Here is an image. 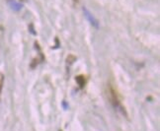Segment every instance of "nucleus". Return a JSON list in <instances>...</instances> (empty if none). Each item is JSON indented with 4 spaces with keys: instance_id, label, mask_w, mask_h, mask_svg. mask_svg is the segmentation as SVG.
Listing matches in <instances>:
<instances>
[{
    "instance_id": "f257e3e1",
    "label": "nucleus",
    "mask_w": 160,
    "mask_h": 131,
    "mask_svg": "<svg viewBox=\"0 0 160 131\" xmlns=\"http://www.w3.org/2000/svg\"><path fill=\"white\" fill-rule=\"evenodd\" d=\"M83 12H84V15H85V17L88 19L89 20V22H90V24L92 25V26H94L95 28H98V22L96 21V19L91 15V13L90 12L86 9L85 7L83 8Z\"/></svg>"
},
{
    "instance_id": "f03ea898",
    "label": "nucleus",
    "mask_w": 160,
    "mask_h": 131,
    "mask_svg": "<svg viewBox=\"0 0 160 131\" xmlns=\"http://www.w3.org/2000/svg\"><path fill=\"white\" fill-rule=\"evenodd\" d=\"M8 2L10 4V7L11 8H13L14 10L18 11V10H20L22 8V5L19 4V3H17L15 0H8Z\"/></svg>"
},
{
    "instance_id": "7ed1b4c3",
    "label": "nucleus",
    "mask_w": 160,
    "mask_h": 131,
    "mask_svg": "<svg viewBox=\"0 0 160 131\" xmlns=\"http://www.w3.org/2000/svg\"><path fill=\"white\" fill-rule=\"evenodd\" d=\"M75 80H76V82L78 83L80 88H84V86H85V79H84V77L82 76V75H79V76H77L75 78Z\"/></svg>"
},
{
    "instance_id": "20e7f679",
    "label": "nucleus",
    "mask_w": 160,
    "mask_h": 131,
    "mask_svg": "<svg viewBox=\"0 0 160 131\" xmlns=\"http://www.w3.org/2000/svg\"><path fill=\"white\" fill-rule=\"evenodd\" d=\"M59 131H61V130H59Z\"/></svg>"
}]
</instances>
